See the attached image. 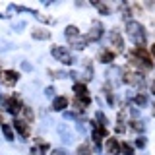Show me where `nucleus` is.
I'll return each mask as SVG.
<instances>
[{
  "label": "nucleus",
  "mask_w": 155,
  "mask_h": 155,
  "mask_svg": "<svg viewBox=\"0 0 155 155\" xmlns=\"http://www.w3.org/2000/svg\"><path fill=\"white\" fill-rule=\"evenodd\" d=\"M126 31H128V37L132 39L136 45H143L145 41V31H143V25H140L138 21H128L126 23Z\"/></svg>",
  "instance_id": "nucleus-1"
},
{
  "label": "nucleus",
  "mask_w": 155,
  "mask_h": 155,
  "mask_svg": "<svg viewBox=\"0 0 155 155\" xmlns=\"http://www.w3.org/2000/svg\"><path fill=\"white\" fill-rule=\"evenodd\" d=\"M52 56H54L56 60H60L62 64H72V62H74L72 54L66 51V48H62V47H52Z\"/></svg>",
  "instance_id": "nucleus-2"
},
{
  "label": "nucleus",
  "mask_w": 155,
  "mask_h": 155,
  "mask_svg": "<svg viewBox=\"0 0 155 155\" xmlns=\"http://www.w3.org/2000/svg\"><path fill=\"white\" fill-rule=\"evenodd\" d=\"M0 76H2V84L4 85H16V81L19 80V74L14 72V70H4Z\"/></svg>",
  "instance_id": "nucleus-3"
},
{
  "label": "nucleus",
  "mask_w": 155,
  "mask_h": 155,
  "mask_svg": "<svg viewBox=\"0 0 155 155\" xmlns=\"http://www.w3.org/2000/svg\"><path fill=\"white\" fill-rule=\"evenodd\" d=\"M124 81L136 84V85H143V78L140 74H132V72H124Z\"/></svg>",
  "instance_id": "nucleus-4"
},
{
  "label": "nucleus",
  "mask_w": 155,
  "mask_h": 155,
  "mask_svg": "<svg viewBox=\"0 0 155 155\" xmlns=\"http://www.w3.org/2000/svg\"><path fill=\"white\" fill-rule=\"evenodd\" d=\"M6 109H8L10 114H16V113H19V110L23 109V107H21V103H19L18 99H8L6 101Z\"/></svg>",
  "instance_id": "nucleus-5"
},
{
  "label": "nucleus",
  "mask_w": 155,
  "mask_h": 155,
  "mask_svg": "<svg viewBox=\"0 0 155 155\" xmlns=\"http://www.w3.org/2000/svg\"><path fill=\"white\" fill-rule=\"evenodd\" d=\"M105 136H107V128H105V126H97V128L93 130V142L99 145L101 140H103Z\"/></svg>",
  "instance_id": "nucleus-6"
},
{
  "label": "nucleus",
  "mask_w": 155,
  "mask_h": 155,
  "mask_svg": "<svg viewBox=\"0 0 155 155\" xmlns=\"http://www.w3.org/2000/svg\"><path fill=\"white\" fill-rule=\"evenodd\" d=\"M68 107V99L66 97H56L54 101H52V110H64Z\"/></svg>",
  "instance_id": "nucleus-7"
},
{
  "label": "nucleus",
  "mask_w": 155,
  "mask_h": 155,
  "mask_svg": "<svg viewBox=\"0 0 155 155\" xmlns=\"http://www.w3.org/2000/svg\"><path fill=\"white\" fill-rule=\"evenodd\" d=\"M118 149H120L118 142H116L114 138H109V142H107V151H109L110 155H118Z\"/></svg>",
  "instance_id": "nucleus-8"
},
{
  "label": "nucleus",
  "mask_w": 155,
  "mask_h": 155,
  "mask_svg": "<svg viewBox=\"0 0 155 155\" xmlns=\"http://www.w3.org/2000/svg\"><path fill=\"white\" fill-rule=\"evenodd\" d=\"M14 126H16V130L23 136V138H27V136H29V128H27V124L23 122V120H16V122H14Z\"/></svg>",
  "instance_id": "nucleus-9"
},
{
  "label": "nucleus",
  "mask_w": 155,
  "mask_h": 155,
  "mask_svg": "<svg viewBox=\"0 0 155 155\" xmlns=\"http://www.w3.org/2000/svg\"><path fill=\"white\" fill-rule=\"evenodd\" d=\"M101 35H103V27H101V23H93V29H91V33H89V37H87V39L97 41Z\"/></svg>",
  "instance_id": "nucleus-10"
},
{
  "label": "nucleus",
  "mask_w": 155,
  "mask_h": 155,
  "mask_svg": "<svg viewBox=\"0 0 155 155\" xmlns=\"http://www.w3.org/2000/svg\"><path fill=\"white\" fill-rule=\"evenodd\" d=\"M110 41H113V45H114L116 48H122V47H124L122 37L118 35V31H110Z\"/></svg>",
  "instance_id": "nucleus-11"
},
{
  "label": "nucleus",
  "mask_w": 155,
  "mask_h": 155,
  "mask_svg": "<svg viewBox=\"0 0 155 155\" xmlns=\"http://www.w3.org/2000/svg\"><path fill=\"white\" fill-rule=\"evenodd\" d=\"M58 132H60L62 140H64V143H72V134L68 132V128H66L64 124H62V126H58Z\"/></svg>",
  "instance_id": "nucleus-12"
},
{
  "label": "nucleus",
  "mask_w": 155,
  "mask_h": 155,
  "mask_svg": "<svg viewBox=\"0 0 155 155\" xmlns=\"http://www.w3.org/2000/svg\"><path fill=\"white\" fill-rule=\"evenodd\" d=\"M33 39H48L51 37V33L48 31H43V29H35V31H31Z\"/></svg>",
  "instance_id": "nucleus-13"
},
{
  "label": "nucleus",
  "mask_w": 155,
  "mask_h": 155,
  "mask_svg": "<svg viewBox=\"0 0 155 155\" xmlns=\"http://www.w3.org/2000/svg\"><path fill=\"white\" fill-rule=\"evenodd\" d=\"M113 60H114V54H113V52H109V51H103V52H101V62L109 64V62H113Z\"/></svg>",
  "instance_id": "nucleus-14"
},
{
  "label": "nucleus",
  "mask_w": 155,
  "mask_h": 155,
  "mask_svg": "<svg viewBox=\"0 0 155 155\" xmlns=\"http://www.w3.org/2000/svg\"><path fill=\"white\" fill-rule=\"evenodd\" d=\"M78 31H80V29H78L76 25H68L64 33H66V37H68V39H74V37L78 35Z\"/></svg>",
  "instance_id": "nucleus-15"
},
{
  "label": "nucleus",
  "mask_w": 155,
  "mask_h": 155,
  "mask_svg": "<svg viewBox=\"0 0 155 155\" xmlns=\"http://www.w3.org/2000/svg\"><path fill=\"white\" fill-rule=\"evenodd\" d=\"M74 91H76L78 97H84V95L87 93V87H85L84 84H76V85H74Z\"/></svg>",
  "instance_id": "nucleus-16"
},
{
  "label": "nucleus",
  "mask_w": 155,
  "mask_h": 155,
  "mask_svg": "<svg viewBox=\"0 0 155 155\" xmlns=\"http://www.w3.org/2000/svg\"><path fill=\"white\" fill-rule=\"evenodd\" d=\"M2 132H4V136H6V140H10V142L14 140V132H12V128H10L8 124H2Z\"/></svg>",
  "instance_id": "nucleus-17"
},
{
  "label": "nucleus",
  "mask_w": 155,
  "mask_h": 155,
  "mask_svg": "<svg viewBox=\"0 0 155 155\" xmlns=\"http://www.w3.org/2000/svg\"><path fill=\"white\" fill-rule=\"evenodd\" d=\"M136 105H140V107H142V105H145V103H147V97H145V95H142V93H140V95H136Z\"/></svg>",
  "instance_id": "nucleus-18"
},
{
  "label": "nucleus",
  "mask_w": 155,
  "mask_h": 155,
  "mask_svg": "<svg viewBox=\"0 0 155 155\" xmlns=\"http://www.w3.org/2000/svg\"><path fill=\"white\" fill-rule=\"evenodd\" d=\"M78 153H80V155H91V153H89V143H84V145H80Z\"/></svg>",
  "instance_id": "nucleus-19"
},
{
  "label": "nucleus",
  "mask_w": 155,
  "mask_h": 155,
  "mask_svg": "<svg viewBox=\"0 0 155 155\" xmlns=\"http://www.w3.org/2000/svg\"><path fill=\"white\" fill-rule=\"evenodd\" d=\"M120 149H122V151H124V155H134L132 147H130L128 143H122V145H120Z\"/></svg>",
  "instance_id": "nucleus-20"
},
{
  "label": "nucleus",
  "mask_w": 155,
  "mask_h": 155,
  "mask_svg": "<svg viewBox=\"0 0 155 155\" xmlns=\"http://www.w3.org/2000/svg\"><path fill=\"white\" fill-rule=\"evenodd\" d=\"M74 47L76 48H85V39H76V41H74Z\"/></svg>",
  "instance_id": "nucleus-21"
},
{
  "label": "nucleus",
  "mask_w": 155,
  "mask_h": 155,
  "mask_svg": "<svg viewBox=\"0 0 155 155\" xmlns=\"http://www.w3.org/2000/svg\"><path fill=\"white\" fill-rule=\"evenodd\" d=\"M95 6H99V12H101V14H109V6H105V4H99V2H95Z\"/></svg>",
  "instance_id": "nucleus-22"
},
{
  "label": "nucleus",
  "mask_w": 155,
  "mask_h": 155,
  "mask_svg": "<svg viewBox=\"0 0 155 155\" xmlns=\"http://www.w3.org/2000/svg\"><path fill=\"white\" fill-rule=\"evenodd\" d=\"M97 120H99V124H101V126H105V124H107V118H105V114H103V113H97Z\"/></svg>",
  "instance_id": "nucleus-23"
},
{
  "label": "nucleus",
  "mask_w": 155,
  "mask_h": 155,
  "mask_svg": "<svg viewBox=\"0 0 155 155\" xmlns=\"http://www.w3.org/2000/svg\"><path fill=\"white\" fill-rule=\"evenodd\" d=\"M132 128L138 130V132H142V130H143V124L142 122H132Z\"/></svg>",
  "instance_id": "nucleus-24"
},
{
  "label": "nucleus",
  "mask_w": 155,
  "mask_h": 155,
  "mask_svg": "<svg viewBox=\"0 0 155 155\" xmlns=\"http://www.w3.org/2000/svg\"><path fill=\"white\" fill-rule=\"evenodd\" d=\"M136 145H138V147L142 149L143 145H145V138H138V140H136Z\"/></svg>",
  "instance_id": "nucleus-25"
},
{
  "label": "nucleus",
  "mask_w": 155,
  "mask_h": 155,
  "mask_svg": "<svg viewBox=\"0 0 155 155\" xmlns=\"http://www.w3.org/2000/svg\"><path fill=\"white\" fill-rule=\"evenodd\" d=\"M45 95L47 97H52V95H54V87H47V89H45Z\"/></svg>",
  "instance_id": "nucleus-26"
},
{
  "label": "nucleus",
  "mask_w": 155,
  "mask_h": 155,
  "mask_svg": "<svg viewBox=\"0 0 155 155\" xmlns=\"http://www.w3.org/2000/svg\"><path fill=\"white\" fill-rule=\"evenodd\" d=\"M23 113H25V116H27V118H29V120H31V118H33V113H31V110H29V109H27V107H23Z\"/></svg>",
  "instance_id": "nucleus-27"
},
{
  "label": "nucleus",
  "mask_w": 155,
  "mask_h": 155,
  "mask_svg": "<svg viewBox=\"0 0 155 155\" xmlns=\"http://www.w3.org/2000/svg\"><path fill=\"white\" fill-rule=\"evenodd\" d=\"M52 155H68V153L62 151V149H54V151H52Z\"/></svg>",
  "instance_id": "nucleus-28"
},
{
  "label": "nucleus",
  "mask_w": 155,
  "mask_h": 155,
  "mask_svg": "<svg viewBox=\"0 0 155 155\" xmlns=\"http://www.w3.org/2000/svg\"><path fill=\"white\" fill-rule=\"evenodd\" d=\"M64 116H66V118H74V113H70V110H64Z\"/></svg>",
  "instance_id": "nucleus-29"
},
{
  "label": "nucleus",
  "mask_w": 155,
  "mask_h": 155,
  "mask_svg": "<svg viewBox=\"0 0 155 155\" xmlns=\"http://www.w3.org/2000/svg\"><path fill=\"white\" fill-rule=\"evenodd\" d=\"M21 68H23V70H27V72H29V70H31V66H29V64H27V62H23V64H21Z\"/></svg>",
  "instance_id": "nucleus-30"
},
{
  "label": "nucleus",
  "mask_w": 155,
  "mask_h": 155,
  "mask_svg": "<svg viewBox=\"0 0 155 155\" xmlns=\"http://www.w3.org/2000/svg\"><path fill=\"white\" fill-rule=\"evenodd\" d=\"M151 54H153V56H155V45H153V47H151Z\"/></svg>",
  "instance_id": "nucleus-31"
},
{
  "label": "nucleus",
  "mask_w": 155,
  "mask_h": 155,
  "mask_svg": "<svg viewBox=\"0 0 155 155\" xmlns=\"http://www.w3.org/2000/svg\"><path fill=\"white\" fill-rule=\"evenodd\" d=\"M151 91H153V93H155V81H153V84H151Z\"/></svg>",
  "instance_id": "nucleus-32"
},
{
  "label": "nucleus",
  "mask_w": 155,
  "mask_h": 155,
  "mask_svg": "<svg viewBox=\"0 0 155 155\" xmlns=\"http://www.w3.org/2000/svg\"><path fill=\"white\" fill-rule=\"evenodd\" d=\"M0 124H2V116H0Z\"/></svg>",
  "instance_id": "nucleus-33"
},
{
  "label": "nucleus",
  "mask_w": 155,
  "mask_h": 155,
  "mask_svg": "<svg viewBox=\"0 0 155 155\" xmlns=\"http://www.w3.org/2000/svg\"><path fill=\"white\" fill-rule=\"evenodd\" d=\"M0 18H4V16H2V14H0Z\"/></svg>",
  "instance_id": "nucleus-34"
}]
</instances>
